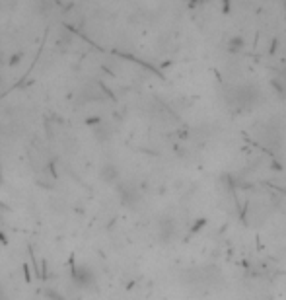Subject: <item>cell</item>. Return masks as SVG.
<instances>
[{"label": "cell", "instance_id": "cell-1", "mask_svg": "<svg viewBox=\"0 0 286 300\" xmlns=\"http://www.w3.org/2000/svg\"><path fill=\"white\" fill-rule=\"evenodd\" d=\"M117 195H119L121 203H123L125 207H128V209H136V207L142 203L140 189H138L134 183H130V181L117 183Z\"/></svg>", "mask_w": 286, "mask_h": 300}, {"label": "cell", "instance_id": "cell-2", "mask_svg": "<svg viewBox=\"0 0 286 300\" xmlns=\"http://www.w3.org/2000/svg\"><path fill=\"white\" fill-rule=\"evenodd\" d=\"M72 281L78 289H90L95 285V273L86 263H76L72 267Z\"/></svg>", "mask_w": 286, "mask_h": 300}, {"label": "cell", "instance_id": "cell-3", "mask_svg": "<svg viewBox=\"0 0 286 300\" xmlns=\"http://www.w3.org/2000/svg\"><path fill=\"white\" fill-rule=\"evenodd\" d=\"M99 179L107 185H117L121 179V170L115 162H105L99 168Z\"/></svg>", "mask_w": 286, "mask_h": 300}, {"label": "cell", "instance_id": "cell-4", "mask_svg": "<svg viewBox=\"0 0 286 300\" xmlns=\"http://www.w3.org/2000/svg\"><path fill=\"white\" fill-rule=\"evenodd\" d=\"M175 234H177V226H175V220L173 218H162L158 226V238L163 244H169L171 240H175Z\"/></svg>", "mask_w": 286, "mask_h": 300}, {"label": "cell", "instance_id": "cell-5", "mask_svg": "<svg viewBox=\"0 0 286 300\" xmlns=\"http://www.w3.org/2000/svg\"><path fill=\"white\" fill-rule=\"evenodd\" d=\"M245 47H247V41H245V37H244V35H230V37H228V41H226V49H228V53H234V55L244 53V51H245Z\"/></svg>", "mask_w": 286, "mask_h": 300}, {"label": "cell", "instance_id": "cell-6", "mask_svg": "<svg viewBox=\"0 0 286 300\" xmlns=\"http://www.w3.org/2000/svg\"><path fill=\"white\" fill-rule=\"evenodd\" d=\"M94 136L97 142H107L113 136V131L107 123H97V125H94Z\"/></svg>", "mask_w": 286, "mask_h": 300}, {"label": "cell", "instance_id": "cell-7", "mask_svg": "<svg viewBox=\"0 0 286 300\" xmlns=\"http://www.w3.org/2000/svg\"><path fill=\"white\" fill-rule=\"evenodd\" d=\"M45 297H47V300H66L59 291H53V289H47V291H45Z\"/></svg>", "mask_w": 286, "mask_h": 300}]
</instances>
